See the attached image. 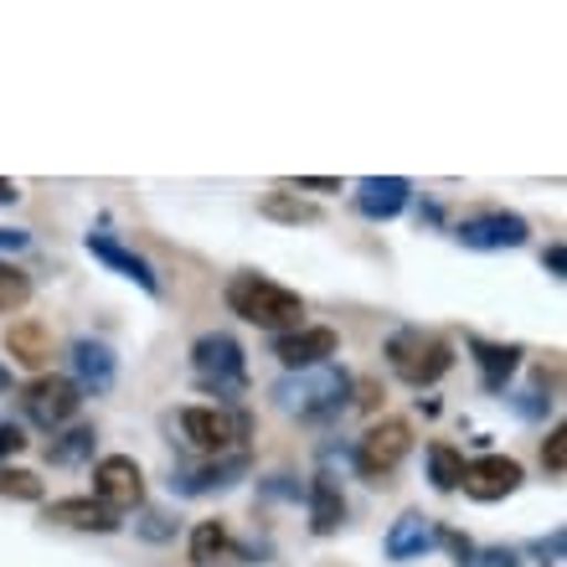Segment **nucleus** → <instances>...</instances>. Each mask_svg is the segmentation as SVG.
Here are the masks:
<instances>
[{"mask_svg": "<svg viewBox=\"0 0 567 567\" xmlns=\"http://www.w3.org/2000/svg\"><path fill=\"white\" fill-rule=\"evenodd\" d=\"M542 264L553 269V279H563V274H567V248H563V243H553V248H547V258H542Z\"/></svg>", "mask_w": 567, "mask_h": 567, "instance_id": "2f4dec72", "label": "nucleus"}, {"mask_svg": "<svg viewBox=\"0 0 567 567\" xmlns=\"http://www.w3.org/2000/svg\"><path fill=\"white\" fill-rule=\"evenodd\" d=\"M408 196H413V181H403V176H367L351 202H357V212L367 217V223H392V217L408 207Z\"/></svg>", "mask_w": 567, "mask_h": 567, "instance_id": "2eb2a0df", "label": "nucleus"}, {"mask_svg": "<svg viewBox=\"0 0 567 567\" xmlns=\"http://www.w3.org/2000/svg\"><path fill=\"white\" fill-rule=\"evenodd\" d=\"M346 522V495L341 485L330 475H315L310 480V532L315 537H330V532H341Z\"/></svg>", "mask_w": 567, "mask_h": 567, "instance_id": "6ab92c4d", "label": "nucleus"}, {"mask_svg": "<svg viewBox=\"0 0 567 567\" xmlns=\"http://www.w3.org/2000/svg\"><path fill=\"white\" fill-rule=\"evenodd\" d=\"M27 449V429L11 419H0V460H11V454H21Z\"/></svg>", "mask_w": 567, "mask_h": 567, "instance_id": "c85d7f7f", "label": "nucleus"}, {"mask_svg": "<svg viewBox=\"0 0 567 567\" xmlns=\"http://www.w3.org/2000/svg\"><path fill=\"white\" fill-rule=\"evenodd\" d=\"M439 532H444V526L433 522V516H423V511H403V516L388 526L382 553H388V563H413V557H423V553L439 547Z\"/></svg>", "mask_w": 567, "mask_h": 567, "instance_id": "ddd939ff", "label": "nucleus"}, {"mask_svg": "<svg viewBox=\"0 0 567 567\" xmlns=\"http://www.w3.org/2000/svg\"><path fill=\"white\" fill-rule=\"evenodd\" d=\"M31 233H21V227H0V254H16V248H27Z\"/></svg>", "mask_w": 567, "mask_h": 567, "instance_id": "7c9ffc66", "label": "nucleus"}, {"mask_svg": "<svg viewBox=\"0 0 567 567\" xmlns=\"http://www.w3.org/2000/svg\"><path fill=\"white\" fill-rule=\"evenodd\" d=\"M522 464L511 460V454H480V460L464 464V475H460V491L470 495V501H506V495L522 491Z\"/></svg>", "mask_w": 567, "mask_h": 567, "instance_id": "9d476101", "label": "nucleus"}, {"mask_svg": "<svg viewBox=\"0 0 567 567\" xmlns=\"http://www.w3.org/2000/svg\"><path fill=\"white\" fill-rule=\"evenodd\" d=\"M6 357L16 361V367H47L52 361V336H47V326H37V320H16L11 330H6Z\"/></svg>", "mask_w": 567, "mask_h": 567, "instance_id": "a211bd4d", "label": "nucleus"}, {"mask_svg": "<svg viewBox=\"0 0 567 567\" xmlns=\"http://www.w3.org/2000/svg\"><path fill=\"white\" fill-rule=\"evenodd\" d=\"M93 439H99L93 429H68L62 439H52V444H47V464H62V470H68V464L93 460Z\"/></svg>", "mask_w": 567, "mask_h": 567, "instance_id": "5701e85b", "label": "nucleus"}, {"mask_svg": "<svg viewBox=\"0 0 567 567\" xmlns=\"http://www.w3.org/2000/svg\"><path fill=\"white\" fill-rule=\"evenodd\" d=\"M140 532H145V537H155V542H161V537H171V526H165V516H161V511H150V516H145V526H140Z\"/></svg>", "mask_w": 567, "mask_h": 567, "instance_id": "473e14b6", "label": "nucleus"}, {"mask_svg": "<svg viewBox=\"0 0 567 567\" xmlns=\"http://www.w3.org/2000/svg\"><path fill=\"white\" fill-rule=\"evenodd\" d=\"M233 553H238V547H233V537H227L223 522H202V526L192 532V563H196V567L227 563Z\"/></svg>", "mask_w": 567, "mask_h": 567, "instance_id": "412c9836", "label": "nucleus"}, {"mask_svg": "<svg viewBox=\"0 0 567 567\" xmlns=\"http://www.w3.org/2000/svg\"><path fill=\"white\" fill-rule=\"evenodd\" d=\"M243 475H248V454H227V460H207V464H181V470H171V491L186 495V501H202V495L233 491Z\"/></svg>", "mask_w": 567, "mask_h": 567, "instance_id": "9b49d317", "label": "nucleus"}, {"mask_svg": "<svg viewBox=\"0 0 567 567\" xmlns=\"http://www.w3.org/2000/svg\"><path fill=\"white\" fill-rule=\"evenodd\" d=\"M0 495H6V501H42V480L31 475V470L0 464Z\"/></svg>", "mask_w": 567, "mask_h": 567, "instance_id": "a878e982", "label": "nucleus"}, {"mask_svg": "<svg viewBox=\"0 0 567 567\" xmlns=\"http://www.w3.org/2000/svg\"><path fill=\"white\" fill-rule=\"evenodd\" d=\"M351 377L326 361V367H310V372H289L274 382V408L289 413V419H305V423H326V419H341L346 413V398H351Z\"/></svg>", "mask_w": 567, "mask_h": 567, "instance_id": "f257e3e1", "label": "nucleus"}, {"mask_svg": "<svg viewBox=\"0 0 567 567\" xmlns=\"http://www.w3.org/2000/svg\"><path fill=\"white\" fill-rule=\"evenodd\" d=\"M460 475H464V454L449 444H433L429 449V480L433 491H460Z\"/></svg>", "mask_w": 567, "mask_h": 567, "instance_id": "b1692460", "label": "nucleus"}, {"mask_svg": "<svg viewBox=\"0 0 567 567\" xmlns=\"http://www.w3.org/2000/svg\"><path fill=\"white\" fill-rule=\"evenodd\" d=\"M47 522L58 526H73V532H120V516L93 501V495H68V501H52L47 506Z\"/></svg>", "mask_w": 567, "mask_h": 567, "instance_id": "f3484780", "label": "nucleus"}, {"mask_svg": "<svg viewBox=\"0 0 567 567\" xmlns=\"http://www.w3.org/2000/svg\"><path fill=\"white\" fill-rule=\"evenodd\" d=\"M78 408H83V392L73 388V377L47 372V377H31L27 388H21V413L47 433H58L62 423H73Z\"/></svg>", "mask_w": 567, "mask_h": 567, "instance_id": "423d86ee", "label": "nucleus"}, {"mask_svg": "<svg viewBox=\"0 0 567 567\" xmlns=\"http://www.w3.org/2000/svg\"><path fill=\"white\" fill-rule=\"evenodd\" d=\"M336 351H341V336L330 326H299V330H289V336H274V357H279L289 372L326 367Z\"/></svg>", "mask_w": 567, "mask_h": 567, "instance_id": "f8f14e48", "label": "nucleus"}, {"mask_svg": "<svg viewBox=\"0 0 567 567\" xmlns=\"http://www.w3.org/2000/svg\"><path fill=\"white\" fill-rule=\"evenodd\" d=\"M475 367H480V382H485V392H501L511 377H516V367H522V346L475 341Z\"/></svg>", "mask_w": 567, "mask_h": 567, "instance_id": "aec40b11", "label": "nucleus"}, {"mask_svg": "<svg viewBox=\"0 0 567 567\" xmlns=\"http://www.w3.org/2000/svg\"><path fill=\"white\" fill-rule=\"evenodd\" d=\"M181 439L196 449V454H207V460H227V454H243L248 444V413L238 408H181Z\"/></svg>", "mask_w": 567, "mask_h": 567, "instance_id": "39448f33", "label": "nucleus"}, {"mask_svg": "<svg viewBox=\"0 0 567 567\" xmlns=\"http://www.w3.org/2000/svg\"><path fill=\"white\" fill-rule=\"evenodd\" d=\"M27 299H31V279L16 269V264H6V258H0V315L27 310Z\"/></svg>", "mask_w": 567, "mask_h": 567, "instance_id": "393cba45", "label": "nucleus"}, {"mask_svg": "<svg viewBox=\"0 0 567 567\" xmlns=\"http://www.w3.org/2000/svg\"><path fill=\"white\" fill-rule=\"evenodd\" d=\"M93 501H104L114 516L135 511L145 501V470L130 454H104V460L93 464Z\"/></svg>", "mask_w": 567, "mask_h": 567, "instance_id": "6e6552de", "label": "nucleus"}, {"mask_svg": "<svg viewBox=\"0 0 567 567\" xmlns=\"http://www.w3.org/2000/svg\"><path fill=\"white\" fill-rule=\"evenodd\" d=\"M537 557H563V532H553L547 542H537Z\"/></svg>", "mask_w": 567, "mask_h": 567, "instance_id": "72a5a7b5", "label": "nucleus"}, {"mask_svg": "<svg viewBox=\"0 0 567 567\" xmlns=\"http://www.w3.org/2000/svg\"><path fill=\"white\" fill-rule=\"evenodd\" d=\"M227 310L258 330H274V336H289L305 326V299L274 279H258V274H238L227 284Z\"/></svg>", "mask_w": 567, "mask_h": 567, "instance_id": "f03ea898", "label": "nucleus"}, {"mask_svg": "<svg viewBox=\"0 0 567 567\" xmlns=\"http://www.w3.org/2000/svg\"><path fill=\"white\" fill-rule=\"evenodd\" d=\"M388 367L408 388H433V382L454 367V346H449L444 336H433V330L408 326L388 341Z\"/></svg>", "mask_w": 567, "mask_h": 567, "instance_id": "20e7f679", "label": "nucleus"}, {"mask_svg": "<svg viewBox=\"0 0 567 567\" xmlns=\"http://www.w3.org/2000/svg\"><path fill=\"white\" fill-rule=\"evenodd\" d=\"M258 212L269 217V223H320V207H310V202H299L295 192H269L264 202H258Z\"/></svg>", "mask_w": 567, "mask_h": 567, "instance_id": "4be33fe9", "label": "nucleus"}, {"mask_svg": "<svg viewBox=\"0 0 567 567\" xmlns=\"http://www.w3.org/2000/svg\"><path fill=\"white\" fill-rule=\"evenodd\" d=\"M464 567H522V557L511 553V547H475Z\"/></svg>", "mask_w": 567, "mask_h": 567, "instance_id": "cd10ccee", "label": "nucleus"}, {"mask_svg": "<svg viewBox=\"0 0 567 567\" xmlns=\"http://www.w3.org/2000/svg\"><path fill=\"white\" fill-rule=\"evenodd\" d=\"M192 377L196 388L217 398L212 408H233L248 392V357H243L238 336H227V330H207V336H196L192 346Z\"/></svg>", "mask_w": 567, "mask_h": 567, "instance_id": "7ed1b4c3", "label": "nucleus"}, {"mask_svg": "<svg viewBox=\"0 0 567 567\" xmlns=\"http://www.w3.org/2000/svg\"><path fill=\"white\" fill-rule=\"evenodd\" d=\"M542 464H547V475L553 480H563V470H567V429L563 423L547 433V444H542Z\"/></svg>", "mask_w": 567, "mask_h": 567, "instance_id": "bb28decb", "label": "nucleus"}, {"mask_svg": "<svg viewBox=\"0 0 567 567\" xmlns=\"http://www.w3.org/2000/svg\"><path fill=\"white\" fill-rule=\"evenodd\" d=\"M284 192H341V181H330V176H299V181H284Z\"/></svg>", "mask_w": 567, "mask_h": 567, "instance_id": "c756f323", "label": "nucleus"}, {"mask_svg": "<svg viewBox=\"0 0 567 567\" xmlns=\"http://www.w3.org/2000/svg\"><path fill=\"white\" fill-rule=\"evenodd\" d=\"M454 238L475 254H501V248H522L532 238V227H526L522 212H475L454 227Z\"/></svg>", "mask_w": 567, "mask_h": 567, "instance_id": "1a4fd4ad", "label": "nucleus"}, {"mask_svg": "<svg viewBox=\"0 0 567 567\" xmlns=\"http://www.w3.org/2000/svg\"><path fill=\"white\" fill-rule=\"evenodd\" d=\"M408 449H413V429H408V419H382L357 439V470L367 480H388L392 470L408 460Z\"/></svg>", "mask_w": 567, "mask_h": 567, "instance_id": "0eeeda50", "label": "nucleus"}, {"mask_svg": "<svg viewBox=\"0 0 567 567\" xmlns=\"http://www.w3.org/2000/svg\"><path fill=\"white\" fill-rule=\"evenodd\" d=\"M114 377H120V361H114V351H109L104 341H73V388L89 392V398H104V392H114Z\"/></svg>", "mask_w": 567, "mask_h": 567, "instance_id": "4468645a", "label": "nucleus"}, {"mask_svg": "<svg viewBox=\"0 0 567 567\" xmlns=\"http://www.w3.org/2000/svg\"><path fill=\"white\" fill-rule=\"evenodd\" d=\"M16 196H21V192H16V181H0V207H11Z\"/></svg>", "mask_w": 567, "mask_h": 567, "instance_id": "f704fd0d", "label": "nucleus"}, {"mask_svg": "<svg viewBox=\"0 0 567 567\" xmlns=\"http://www.w3.org/2000/svg\"><path fill=\"white\" fill-rule=\"evenodd\" d=\"M89 254L104 264V269L124 274V279H135L145 295H161V279H155V269H150V258H140L135 248H124L120 238H109V233H89Z\"/></svg>", "mask_w": 567, "mask_h": 567, "instance_id": "dca6fc26", "label": "nucleus"}]
</instances>
